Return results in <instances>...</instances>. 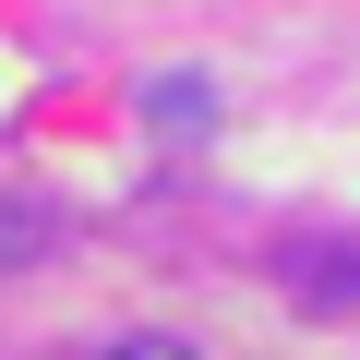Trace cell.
<instances>
[{"instance_id": "obj_1", "label": "cell", "mask_w": 360, "mask_h": 360, "mask_svg": "<svg viewBox=\"0 0 360 360\" xmlns=\"http://www.w3.org/2000/svg\"><path fill=\"white\" fill-rule=\"evenodd\" d=\"M49 240H60V217H49L37 193H0V276H13V264H37Z\"/></svg>"}, {"instance_id": "obj_2", "label": "cell", "mask_w": 360, "mask_h": 360, "mask_svg": "<svg viewBox=\"0 0 360 360\" xmlns=\"http://www.w3.org/2000/svg\"><path fill=\"white\" fill-rule=\"evenodd\" d=\"M156 120H168V132H205V120H217V96H205L193 72H168V84H156Z\"/></svg>"}, {"instance_id": "obj_3", "label": "cell", "mask_w": 360, "mask_h": 360, "mask_svg": "<svg viewBox=\"0 0 360 360\" xmlns=\"http://www.w3.org/2000/svg\"><path fill=\"white\" fill-rule=\"evenodd\" d=\"M300 288H312V300H336V288H360V252H348V264H336V252H300Z\"/></svg>"}, {"instance_id": "obj_4", "label": "cell", "mask_w": 360, "mask_h": 360, "mask_svg": "<svg viewBox=\"0 0 360 360\" xmlns=\"http://www.w3.org/2000/svg\"><path fill=\"white\" fill-rule=\"evenodd\" d=\"M108 360H193L180 336H108Z\"/></svg>"}]
</instances>
